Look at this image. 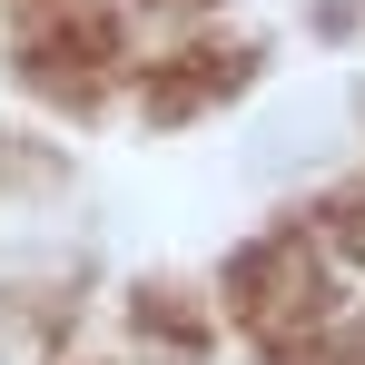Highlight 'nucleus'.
Listing matches in <instances>:
<instances>
[{
  "label": "nucleus",
  "mask_w": 365,
  "mask_h": 365,
  "mask_svg": "<svg viewBox=\"0 0 365 365\" xmlns=\"http://www.w3.org/2000/svg\"><path fill=\"white\" fill-rule=\"evenodd\" d=\"M227 287H237L247 326H257V336H277V346L297 336L306 316H326V287H316V247H306V237H267V247H247Z\"/></svg>",
  "instance_id": "1"
},
{
  "label": "nucleus",
  "mask_w": 365,
  "mask_h": 365,
  "mask_svg": "<svg viewBox=\"0 0 365 365\" xmlns=\"http://www.w3.org/2000/svg\"><path fill=\"white\" fill-rule=\"evenodd\" d=\"M277 365H356V346H346V336H336V326H326V336H316V346H277Z\"/></svg>",
  "instance_id": "4"
},
{
  "label": "nucleus",
  "mask_w": 365,
  "mask_h": 365,
  "mask_svg": "<svg viewBox=\"0 0 365 365\" xmlns=\"http://www.w3.org/2000/svg\"><path fill=\"white\" fill-rule=\"evenodd\" d=\"M247 50H207V60H168L158 69V89H148V119H178V109H207V99H227L237 89Z\"/></svg>",
  "instance_id": "3"
},
{
  "label": "nucleus",
  "mask_w": 365,
  "mask_h": 365,
  "mask_svg": "<svg viewBox=\"0 0 365 365\" xmlns=\"http://www.w3.org/2000/svg\"><path fill=\"white\" fill-rule=\"evenodd\" d=\"M109 50H119V30H109L99 10H69V0H50V10L20 30V69H30L40 89H60V99H79V89L109 69Z\"/></svg>",
  "instance_id": "2"
}]
</instances>
